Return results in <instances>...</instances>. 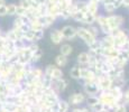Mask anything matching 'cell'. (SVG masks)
Instances as JSON below:
<instances>
[{
  "instance_id": "obj_1",
  "label": "cell",
  "mask_w": 129,
  "mask_h": 112,
  "mask_svg": "<svg viewBox=\"0 0 129 112\" xmlns=\"http://www.w3.org/2000/svg\"><path fill=\"white\" fill-rule=\"evenodd\" d=\"M86 98H88V95L83 91H76V92L71 93L68 96L66 101L69 102L71 108H75V106H82L85 103Z\"/></svg>"
},
{
  "instance_id": "obj_2",
  "label": "cell",
  "mask_w": 129,
  "mask_h": 112,
  "mask_svg": "<svg viewBox=\"0 0 129 112\" xmlns=\"http://www.w3.org/2000/svg\"><path fill=\"white\" fill-rule=\"evenodd\" d=\"M76 37L80 38L86 46H90L91 44H93L94 42L98 39V38H95V37H93L90 31L88 30V28L84 26L78 27V28H76Z\"/></svg>"
},
{
  "instance_id": "obj_3",
  "label": "cell",
  "mask_w": 129,
  "mask_h": 112,
  "mask_svg": "<svg viewBox=\"0 0 129 112\" xmlns=\"http://www.w3.org/2000/svg\"><path fill=\"white\" fill-rule=\"evenodd\" d=\"M51 88L53 89L56 93H58L59 95H61V94L64 93V92L66 91V89L69 88V81L64 78L59 79V80H53Z\"/></svg>"
},
{
  "instance_id": "obj_4",
  "label": "cell",
  "mask_w": 129,
  "mask_h": 112,
  "mask_svg": "<svg viewBox=\"0 0 129 112\" xmlns=\"http://www.w3.org/2000/svg\"><path fill=\"white\" fill-rule=\"evenodd\" d=\"M107 24L110 27L111 30L118 29L123 24V18L119 15H109V16H107Z\"/></svg>"
},
{
  "instance_id": "obj_5",
  "label": "cell",
  "mask_w": 129,
  "mask_h": 112,
  "mask_svg": "<svg viewBox=\"0 0 129 112\" xmlns=\"http://www.w3.org/2000/svg\"><path fill=\"white\" fill-rule=\"evenodd\" d=\"M59 30H61L64 41H72V39L76 38V27L72 26V25H65Z\"/></svg>"
},
{
  "instance_id": "obj_6",
  "label": "cell",
  "mask_w": 129,
  "mask_h": 112,
  "mask_svg": "<svg viewBox=\"0 0 129 112\" xmlns=\"http://www.w3.org/2000/svg\"><path fill=\"white\" fill-rule=\"evenodd\" d=\"M49 41L52 42L53 45H57V46H59V45L64 42V38H63V36H62L61 30L57 28L52 29V30L49 31Z\"/></svg>"
},
{
  "instance_id": "obj_7",
  "label": "cell",
  "mask_w": 129,
  "mask_h": 112,
  "mask_svg": "<svg viewBox=\"0 0 129 112\" xmlns=\"http://www.w3.org/2000/svg\"><path fill=\"white\" fill-rule=\"evenodd\" d=\"M89 62H90L89 52H81L76 57V63L80 67H89Z\"/></svg>"
},
{
  "instance_id": "obj_8",
  "label": "cell",
  "mask_w": 129,
  "mask_h": 112,
  "mask_svg": "<svg viewBox=\"0 0 129 112\" xmlns=\"http://www.w3.org/2000/svg\"><path fill=\"white\" fill-rule=\"evenodd\" d=\"M69 62H70L69 57H68V56L62 55V54H58V55H56V56H55V58H54V64H55L56 66L61 67V68L65 67V66L69 64Z\"/></svg>"
},
{
  "instance_id": "obj_9",
  "label": "cell",
  "mask_w": 129,
  "mask_h": 112,
  "mask_svg": "<svg viewBox=\"0 0 129 112\" xmlns=\"http://www.w3.org/2000/svg\"><path fill=\"white\" fill-rule=\"evenodd\" d=\"M73 46L70 43H62L59 45V54L64 56H71L72 53H73Z\"/></svg>"
},
{
  "instance_id": "obj_10",
  "label": "cell",
  "mask_w": 129,
  "mask_h": 112,
  "mask_svg": "<svg viewBox=\"0 0 129 112\" xmlns=\"http://www.w3.org/2000/svg\"><path fill=\"white\" fill-rule=\"evenodd\" d=\"M70 104L66 100H63V99H59L56 103V110L57 112H70Z\"/></svg>"
},
{
  "instance_id": "obj_11",
  "label": "cell",
  "mask_w": 129,
  "mask_h": 112,
  "mask_svg": "<svg viewBox=\"0 0 129 112\" xmlns=\"http://www.w3.org/2000/svg\"><path fill=\"white\" fill-rule=\"evenodd\" d=\"M51 78L53 79V80H59V79H63L64 78V72H63V69L61 68V67H58V66H56L53 68V72H52V74H51Z\"/></svg>"
},
{
  "instance_id": "obj_12",
  "label": "cell",
  "mask_w": 129,
  "mask_h": 112,
  "mask_svg": "<svg viewBox=\"0 0 129 112\" xmlns=\"http://www.w3.org/2000/svg\"><path fill=\"white\" fill-rule=\"evenodd\" d=\"M70 78L75 80V81H79L80 80V66L76 64V65H74L73 67H71L70 69Z\"/></svg>"
},
{
  "instance_id": "obj_13",
  "label": "cell",
  "mask_w": 129,
  "mask_h": 112,
  "mask_svg": "<svg viewBox=\"0 0 129 112\" xmlns=\"http://www.w3.org/2000/svg\"><path fill=\"white\" fill-rule=\"evenodd\" d=\"M17 5L15 4H8L7 5V16H16Z\"/></svg>"
},
{
  "instance_id": "obj_14",
  "label": "cell",
  "mask_w": 129,
  "mask_h": 112,
  "mask_svg": "<svg viewBox=\"0 0 129 112\" xmlns=\"http://www.w3.org/2000/svg\"><path fill=\"white\" fill-rule=\"evenodd\" d=\"M18 6L23 7L24 9L28 10V9L31 7V1H30V0H20V1H19V4H18Z\"/></svg>"
},
{
  "instance_id": "obj_15",
  "label": "cell",
  "mask_w": 129,
  "mask_h": 112,
  "mask_svg": "<svg viewBox=\"0 0 129 112\" xmlns=\"http://www.w3.org/2000/svg\"><path fill=\"white\" fill-rule=\"evenodd\" d=\"M111 110H112V112H126L127 109H126L125 104H117V105L113 106Z\"/></svg>"
},
{
  "instance_id": "obj_16",
  "label": "cell",
  "mask_w": 129,
  "mask_h": 112,
  "mask_svg": "<svg viewBox=\"0 0 129 112\" xmlns=\"http://www.w3.org/2000/svg\"><path fill=\"white\" fill-rule=\"evenodd\" d=\"M7 16V5H2L0 7V17H6Z\"/></svg>"
}]
</instances>
